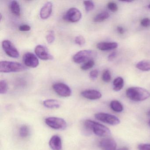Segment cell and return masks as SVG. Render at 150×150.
<instances>
[{
  "mask_svg": "<svg viewBox=\"0 0 150 150\" xmlns=\"http://www.w3.org/2000/svg\"><path fill=\"white\" fill-rule=\"evenodd\" d=\"M111 77L110 72L109 70H105L102 75V79L105 82H109L111 80Z\"/></svg>",
  "mask_w": 150,
  "mask_h": 150,
  "instance_id": "cell-28",
  "label": "cell"
},
{
  "mask_svg": "<svg viewBox=\"0 0 150 150\" xmlns=\"http://www.w3.org/2000/svg\"><path fill=\"white\" fill-rule=\"evenodd\" d=\"M147 115L148 116L150 117V110H149V111L147 112Z\"/></svg>",
  "mask_w": 150,
  "mask_h": 150,
  "instance_id": "cell-38",
  "label": "cell"
},
{
  "mask_svg": "<svg viewBox=\"0 0 150 150\" xmlns=\"http://www.w3.org/2000/svg\"><path fill=\"white\" fill-rule=\"evenodd\" d=\"M148 8H149V9H150V4H149V5H148Z\"/></svg>",
  "mask_w": 150,
  "mask_h": 150,
  "instance_id": "cell-40",
  "label": "cell"
},
{
  "mask_svg": "<svg viewBox=\"0 0 150 150\" xmlns=\"http://www.w3.org/2000/svg\"><path fill=\"white\" fill-rule=\"evenodd\" d=\"M27 69L26 67L17 62L6 61L0 62V71L1 73L19 72Z\"/></svg>",
  "mask_w": 150,
  "mask_h": 150,
  "instance_id": "cell-3",
  "label": "cell"
},
{
  "mask_svg": "<svg viewBox=\"0 0 150 150\" xmlns=\"http://www.w3.org/2000/svg\"><path fill=\"white\" fill-rule=\"evenodd\" d=\"M126 95L130 100L136 102L145 100L150 97V93L145 88L133 87L126 91Z\"/></svg>",
  "mask_w": 150,
  "mask_h": 150,
  "instance_id": "cell-2",
  "label": "cell"
},
{
  "mask_svg": "<svg viewBox=\"0 0 150 150\" xmlns=\"http://www.w3.org/2000/svg\"><path fill=\"white\" fill-rule=\"evenodd\" d=\"M96 56V52L90 50L80 51L74 56L73 59L75 63L81 64L93 59Z\"/></svg>",
  "mask_w": 150,
  "mask_h": 150,
  "instance_id": "cell-4",
  "label": "cell"
},
{
  "mask_svg": "<svg viewBox=\"0 0 150 150\" xmlns=\"http://www.w3.org/2000/svg\"><path fill=\"white\" fill-rule=\"evenodd\" d=\"M96 47L100 50L106 51L116 49L118 47V44L114 42H104L97 44Z\"/></svg>",
  "mask_w": 150,
  "mask_h": 150,
  "instance_id": "cell-16",
  "label": "cell"
},
{
  "mask_svg": "<svg viewBox=\"0 0 150 150\" xmlns=\"http://www.w3.org/2000/svg\"><path fill=\"white\" fill-rule=\"evenodd\" d=\"M108 8L112 12H116L118 10V7L115 2H110L108 3Z\"/></svg>",
  "mask_w": 150,
  "mask_h": 150,
  "instance_id": "cell-30",
  "label": "cell"
},
{
  "mask_svg": "<svg viewBox=\"0 0 150 150\" xmlns=\"http://www.w3.org/2000/svg\"><path fill=\"white\" fill-rule=\"evenodd\" d=\"M85 9L87 12H89L92 11L94 8V4L93 1H83Z\"/></svg>",
  "mask_w": 150,
  "mask_h": 150,
  "instance_id": "cell-25",
  "label": "cell"
},
{
  "mask_svg": "<svg viewBox=\"0 0 150 150\" xmlns=\"http://www.w3.org/2000/svg\"><path fill=\"white\" fill-rule=\"evenodd\" d=\"M10 8L13 14L16 16L21 15V8L19 3L17 1H12L10 4Z\"/></svg>",
  "mask_w": 150,
  "mask_h": 150,
  "instance_id": "cell-19",
  "label": "cell"
},
{
  "mask_svg": "<svg viewBox=\"0 0 150 150\" xmlns=\"http://www.w3.org/2000/svg\"><path fill=\"white\" fill-rule=\"evenodd\" d=\"M139 150H150V144H141L138 146Z\"/></svg>",
  "mask_w": 150,
  "mask_h": 150,
  "instance_id": "cell-33",
  "label": "cell"
},
{
  "mask_svg": "<svg viewBox=\"0 0 150 150\" xmlns=\"http://www.w3.org/2000/svg\"><path fill=\"white\" fill-rule=\"evenodd\" d=\"M113 89L115 91H120L124 86V80L122 77H117L113 81Z\"/></svg>",
  "mask_w": 150,
  "mask_h": 150,
  "instance_id": "cell-20",
  "label": "cell"
},
{
  "mask_svg": "<svg viewBox=\"0 0 150 150\" xmlns=\"http://www.w3.org/2000/svg\"><path fill=\"white\" fill-rule=\"evenodd\" d=\"M43 104L45 107L50 109L58 108L60 106V102L57 100L54 99L45 100L43 102Z\"/></svg>",
  "mask_w": 150,
  "mask_h": 150,
  "instance_id": "cell-17",
  "label": "cell"
},
{
  "mask_svg": "<svg viewBox=\"0 0 150 150\" xmlns=\"http://www.w3.org/2000/svg\"><path fill=\"white\" fill-rule=\"evenodd\" d=\"M117 56V53L116 52H113L110 53L108 57V59L109 61H112Z\"/></svg>",
  "mask_w": 150,
  "mask_h": 150,
  "instance_id": "cell-35",
  "label": "cell"
},
{
  "mask_svg": "<svg viewBox=\"0 0 150 150\" xmlns=\"http://www.w3.org/2000/svg\"><path fill=\"white\" fill-rule=\"evenodd\" d=\"M49 145L52 150H62V142L61 138L58 135L52 136L49 141Z\"/></svg>",
  "mask_w": 150,
  "mask_h": 150,
  "instance_id": "cell-15",
  "label": "cell"
},
{
  "mask_svg": "<svg viewBox=\"0 0 150 150\" xmlns=\"http://www.w3.org/2000/svg\"><path fill=\"white\" fill-rule=\"evenodd\" d=\"M19 30L21 31H28L31 29L30 26L28 25H23L19 27Z\"/></svg>",
  "mask_w": 150,
  "mask_h": 150,
  "instance_id": "cell-34",
  "label": "cell"
},
{
  "mask_svg": "<svg viewBox=\"0 0 150 150\" xmlns=\"http://www.w3.org/2000/svg\"><path fill=\"white\" fill-rule=\"evenodd\" d=\"M54 91L59 96L69 97L71 94V90L66 84L63 83H55L52 86Z\"/></svg>",
  "mask_w": 150,
  "mask_h": 150,
  "instance_id": "cell-9",
  "label": "cell"
},
{
  "mask_svg": "<svg viewBox=\"0 0 150 150\" xmlns=\"http://www.w3.org/2000/svg\"><path fill=\"white\" fill-rule=\"evenodd\" d=\"M35 53L36 56L42 60H51L53 59L52 55L49 53L47 49L43 45H37L35 49Z\"/></svg>",
  "mask_w": 150,
  "mask_h": 150,
  "instance_id": "cell-11",
  "label": "cell"
},
{
  "mask_svg": "<svg viewBox=\"0 0 150 150\" xmlns=\"http://www.w3.org/2000/svg\"><path fill=\"white\" fill-rule=\"evenodd\" d=\"M46 38L48 43H52L55 39V35L54 31L53 30L49 31L46 35Z\"/></svg>",
  "mask_w": 150,
  "mask_h": 150,
  "instance_id": "cell-26",
  "label": "cell"
},
{
  "mask_svg": "<svg viewBox=\"0 0 150 150\" xmlns=\"http://www.w3.org/2000/svg\"><path fill=\"white\" fill-rule=\"evenodd\" d=\"M98 74H99V72L98 70H93L89 73V77L92 80L94 81L96 80L98 77Z\"/></svg>",
  "mask_w": 150,
  "mask_h": 150,
  "instance_id": "cell-31",
  "label": "cell"
},
{
  "mask_svg": "<svg viewBox=\"0 0 150 150\" xmlns=\"http://www.w3.org/2000/svg\"><path fill=\"white\" fill-rule=\"evenodd\" d=\"M81 16L82 15L79 10L75 8H72L67 12L63 16V19L69 22L76 23L81 20Z\"/></svg>",
  "mask_w": 150,
  "mask_h": 150,
  "instance_id": "cell-8",
  "label": "cell"
},
{
  "mask_svg": "<svg viewBox=\"0 0 150 150\" xmlns=\"http://www.w3.org/2000/svg\"><path fill=\"white\" fill-rule=\"evenodd\" d=\"M0 15H1V17H0V18H1V21H2V15H1V14H0Z\"/></svg>",
  "mask_w": 150,
  "mask_h": 150,
  "instance_id": "cell-39",
  "label": "cell"
},
{
  "mask_svg": "<svg viewBox=\"0 0 150 150\" xmlns=\"http://www.w3.org/2000/svg\"><path fill=\"white\" fill-rule=\"evenodd\" d=\"M149 126H150V121H149Z\"/></svg>",
  "mask_w": 150,
  "mask_h": 150,
  "instance_id": "cell-41",
  "label": "cell"
},
{
  "mask_svg": "<svg viewBox=\"0 0 150 150\" xmlns=\"http://www.w3.org/2000/svg\"><path fill=\"white\" fill-rule=\"evenodd\" d=\"M52 10V4L51 2H47L41 8L40 16L43 20H46L50 17Z\"/></svg>",
  "mask_w": 150,
  "mask_h": 150,
  "instance_id": "cell-14",
  "label": "cell"
},
{
  "mask_svg": "<svg viewBox=\"0 0 150 150\" xmlns=\"http://www.w3.org/2000/svg\"><path fill=\"white\" fill-rule=\"evenodd\" d=\"M95 117L97 120L110 125H117L120 123V119L117 117L110 114L98 113L95 115Z\"/></svg>",
  "mask_w": 150,
  "mask_h": 150,
  "instance_id": "cell-6",
  "label": "cell"
},
{
  "mask_svg": "<svg viewBox=\"0 0 150 150\" xmlns=\"http://www.w3.org/2000/svg\"><path fill=\"white\" fill-rule=\"evenodd\" d=\"M94 61L93 59H91V60L87 61L85 64H83L81 67V69L83 71H86V70H89L92 68L94 66Z\"/></svg>",
  "mask_w": 150,
  "mask_h": 150,
  "instance_id": "cell-24",
  "label": "cell"
},
{
  "mask_svg": "<svg viewBox=\"0 0 150 150\" xmlns=\"http://www.w3.org/2000/svg\"><path fill=\"white\" fill-rule=\"evenodd\" d=\"M2 47L6 54L10 57L17 58L20 53L15 46L9 40H4L2 42Z\"/></svg>",
  "mask_w": 150,
  "mask_h": 150,
  "instance_id": "cell-7",
  "label": "cell"
},
{
  "mask_svg": "<svg viewBox=\"0 0 150 150\" xmlns=\"http://www.w3.org/2000/svg\"><path fill=\"white\" fill-rule=\"evenodd\" d=\"M45 122L48 126L54 129H64L66 128V122L64 119L56 117H50L45 119Z\"/></svg>",
  "mask_w": 150,
  "mask_h": 150,
  "instance_id": "cell-5",
  "label": "cell"
},
{
  "mask_svg": "<svg viewBox=\"0 0 150 150\" xmlns=\"http://www.w3.org/2000/svg\"><path fill=\"white\" fill-rule=\"evenodd\" d=\"M84 125L87 130L92 132L99 137H108L111 133L110 130L108 127L92 120H86L84 122Z\"/></svg>",
  "mask_w": 150,
  "mask_h": 150,
  "instance_id": "cell-1",
  "label": "cell"
},
{
  "mask_svg": "<svg viewBox=\"0 0 150 150\" xmlns=\"http://www.w3.org/2000/svg\"><path fill=\"white\" fill-rule=\"evenodd\" d=\"M110 107L113 111L116 112H121L123 110V107L122 103L117 100H113L110 103Z\"/></svg>",
  "mask_w": 150,
  "mask_h": 150,
  "instance_id": "cell-21",
  "label": "cell"
},
{
  "mask_svg": "<svg viewBox=\"0 0 150 150\" xmlns=\"http://www.w3.org/2000/svg\"><path fill=\"white\" fill-rule=\"evenodd\" d=\"M75 42L79 46H82L86 43V40L82 36L79 35L75 38Z\"/></svg>",
  "mask_w": 150,
  "mask_h": 150,
  "instance_id": "cell-29",
  "label": "cell"
},
{
  "mask_svg": "<svg viewBox=\"0 0 150 150\" xmlns=\"http://www.w3.org/2000/svg\"><path fill=\"white\" fill-rule=\"evenodd\" d=\"M100 146L102 150H116V142L113 139H104L100 141Z\"/></svg>",
  "mask_w": 150,
  "mask_h": 150,
  "instance_id": "cell-12",
  "label": "cell"
},
{
  "mask_svg": "<svg viewBox=\"0 0 150 150\" xmlns=\"http://www.w3.org/2000/svg\"><path fill=\"white\" fill-rule=\"evenodd\" d=\"M136 67L139 70L144 71H150V60H143L139 61L136 65Z\"/></svg>",
  "mask_w": 150,
  "mask_h": 150,
  "instance_id": "cell-18",
  "label": "cell"
},
{
  "mask_svg": "<svg viewBox=\"0 0 150 150\" xmlns=\"http://www.w3.org/2000/svg\"><path fill=\"white\" fill-rule=\"evenodd\" d=\"M141 25L144 28H148L150 27V19L148 18L143 19L141 21Z\"/></svg>",
  "mask_w": 150,
  "mask_h": 150,
  "instance_id": "cell-32",
  "label": "cell"
},
{
  "mask_svg": "<svg viewBox=\"0 0 150 150\" xmlns=\"http://www.w3.org/2000/svg\"><path fill=\"white\" fill-rule=\"evenodd\" d=\"M81 95L84 98L90 100H96L101 98L102 94L98 90L94 89L86 90L82 91Z\"/></svg>",
  "mask_w": 150,
  "mask_h": 150,
  "instance_id": "cell-13",
  "label": "cell"
},
{
  "mask_svg": "<svg viewBox=\"0 0 150 150\" xmlns=\"http://www.w3.org/2000/svg\"><path fill=\"white\" fill-rule=\"evenodd\" d=\"M30 134V129L27 125H23L21 126L19 130V135L22 138H26Z\"/></svg>",
  "mask_w": 150,
  "mask_h": 150,
  "instance_id": "cell-23",
  "label": "cell"
},
{
  "mask_svg": "<svg viewBox=\"0 0 150 150\" xmlns=\"http://www.w3.org/2000/svg\"><path fill=\"white\" fill-rule=\"evenodd\" d=\"M23 63L26 66L35 68L39 65V60L36 56L30 52L25 53L23 57Z\"/></svg>",
  "mask_w": 150,
  "mask_h": 150,
  "instance_id": "cell-10",
  "label": "cell"
},
{
  "mask_svg": "<svg viewBox=\"0 0 150 150\" xmlns=\"http://www.w3.org/2000/svg\"><path fill=\"white\" fill-rule=\"evenodd\" d=\"M110 15L108 12H103L100 13L94 18L95 22H101L107 20L109 17Z\"/></svg>",
  "mask_w": 150,
  "mask_h": 150,
  "instance_id": "cell-22",
  "label": "cell"
},
{
  "mask_svg": "<svg viewBox=\"0 0 150 150\" xmlns=\"http://www.w3.org/2000/svg\"><path fill=\"white\" fill-rule=\"evenodd\" d=\"M8 85L6 81L1 80L0 81V93L1 94H6L7 92Z\"/></svg>",
  "mask_w": 150,
  "mask_h": 150,
  "instance_id": "cell-27",
  "label": "cell"
},
{
  "mask_svg": "<svg viewBox=\"0 0 150 150\" xmlns=\"http://www.w3.org/2000/svg\"><path fill=\"white\" fill-rule=\"evenodd\" d=\"M117 150H129V149L128 147H126V146H124V147L119 148Z\"/></svg>",
  "mask_w": 150,
  "mask_h": 150,
  "instance_id": "cell-37",
  "label": "cell"
},
{
  "mask_svg": "<svg viewBox=\"0 0 150 150\" xmlns=\"http://www.w3.org/2000/svg\"><path fill=\"white\" fill-rule=\"evenodd\" d=\"M117 30L118 33L121 35H123L124 33V30L123 28L121 27H118L117 28Z\"/></svg>",
  "mask_w": 150,
  "mask_h": 150,
  "instance_id": "cell-36",
  "label": "cell"
}]
</instances>
